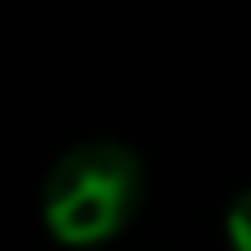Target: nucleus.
<instances>
[{
	"label": "nucleus",
	"mask_w": 251,
	"mask_h": 251,
	"mask_svg": "<svg viewBox=\"0 0 251 251\" xmlns=\"http://www.w3.org/2000/svg\"><path fill=\"white\" fill-rule=\"evenodd\" d=\"M146 199L141 159L119 141H84L66 150L44 176V225L66 247L115 238Z\"/></svg>",
	"instance_id": "1"
},
{
	"label": "nucleus",
	"mask_w": 251,
	"mask_h": 251,
	"mask_svg": "<svg viewBox=\"0 0 251 251\" xmlns=\"http://www.w3.org/2000/svg\"><path fill=\"white\" fill-rule=\"evenodd\" d=\"M225 229H229V247L234 251H251V190H243L225 216Z\"/></svg>",
	"instance_id": "2"
}]
</instances>
